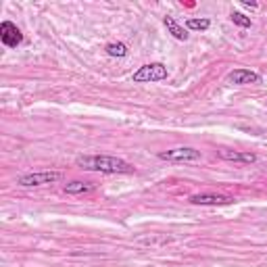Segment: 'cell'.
Instances as JSON below:
<instances>
[{
	"label": "cell",
	"instance_id": "cell-1",
	"mask_svg": "<svg viewBox=\"0 0 267 267\" xmlns=\"http://www.w3.org/2000/svg\"><path fill=\"white\" fill-rule=\"evenodd\" d=\"M77 167L86 171H100V174H132L134 167L119 159V156L111 155H90V156H77Z\"/></svg>",
	"mask_w": 267,
	"mask_h": 267
},
{
	"label": "cell",
	"instance_id": "cell-2",
	"mask_svg": "<svg viewBox=\"0 0 267 267\" xmlns=\"http://www.w3.org/2000/svg\"><path fill=\"white\" fill-rule=\"evenodd\" d=\"M136 84H148V82H163L167 80V67L163 63H151V65L140 67L132 77Z\"/></svg>",
	"mask_w": 267,
	"mask_h": 267
},
{
	"label": "cell",
	"instance_id": "cell-3",
	"mask_svg": "<svg viewBox=\"0 0 267 267\" xmlns=\"http://www.w3.org/2000/svg\"><path fill=\"white\" fill-rule=\"evenodd\" d=\"M159 159L171 161V163H194V161H200V151H194L190 146H179V148H174V151L159 153Z\"/></svg>",
	"mask_w": 267,
	"mask_h": 267
},
{
	"label": "cell",
	"instance_id": "cell-4",
	"mask_svg": "<svg viewBox=\"0 0 267 267\" xmlns=\"http://www.w3.org/2000/svg\"><path fill=\"white\" fill-rule=\"evenodd\" d=\"M63 178L61 171H36V174H25L21 176L17 182L25 188H31V186H44V184H54L59 182Z\"/></svg>",
	"mask_w": 267,
	"mask_h": 267
},
{
	"label": "cell",
	"instance_id": "cell-5",
	"mask_svg": "<svg viewBox=\"0 0 267 267\" xmlns=\"http://www.w3.org/2000/svg\"><path fill=\"white\" fill-rule=\"evenodd\" d=\"M0 40H2L4 46L15 48V46H19L23 42V36H21V31L17 29V25H13L11 21H2V23H0Z\"/></svg>",
	"mask_w": 267,
	"mask_h": 267
},
{
	"label": "cell",
	"instance_id": "cell-6",
	"mask_svg": "<svg viewBox=\"0 0 267 267\" xmlns=\"http://www.w3.org/2000/svg\"><path fill=\"white\" fill-rule=\"evenodd\" d=\"M227 82L236 84V86H245V84H259L261 82V75L250 71V69H234V71L227 73Z\"/></svg>",
	"mask_w": 267,
	"mask_h": 267
},
{
	"label": "cell",
	"instance_id": "cell-7",
	"mask_svg": "<svg viewBox=\"0 0 267 267\" xmlns=\"http://www.w3.org/2000/svg\"><path fill=\"white\" fill-rule=\"evenodd\" d=\"M190 202L192 205H230L234 199L227 194H192Z\"/></svg>",
	"mask_w": 267,
	"mask_h": 267
},
{
	"label": "cell",
	"instance_id": "cell-8",
	"mask_svg": "<svg viewBox=\"0 0 267 267\" xmlns=\"http://www.w3.org/2000/svg\"><path fill=\"white\" fill-rule=\"evenodd\" d=\"M217 155L223 161H234V163H255L257 161V155L253 153H238V151H227V148L217 151Z\"/></svg>",
	"mask_w": 267,
	"mask_h": 267
},
{
	"label": "cell",
	"instance_id": "cell-9",
	"mask_svg": "<svg viewBox=\"0 0 267 267\" xmlns=\"http://www.w3.org/2000/svg\"><path fill=\"white\" fill-rule=\"evenodd\" d=\"M163 23H165V27H167V31L176 38V40H179V42H186V40H188V31H186L182 25H179V23H178L174 17H165Z\"/></svg>",
	"mask_w": 267,
	"mask_h": 267
},
{
	"label": "cell",
	"instance_id": "cell-10",
	"mask_svg": "<svg viewBox=\"0 0 267 267\" xmlns=\"http://www.w3.org/2000/svg\"><path fill=\"white\" fill-rule=\"evenodd\" d=\"M94 184L90 182H80V179H75L71 184H65V192L67 194H84V192H92L94 190Z\"/></svg>",
	"mask_w": 267,
	"mask_h": 267
},
{
	"label": "cell",
	"instance_id": "cell-11",
	"mask_svg": "<svg viewBox=\"0 0 267 267\" xmlns=\"http://www.w3.org/2000/svg\"><path fill=\"white\" fill-rule=\"evenodd\" d=\"M107 54L109 57H125L128 54V46L121 42H111V44H107Z\"/></svg>",
	"mask_w": 267,
	"mask_h": 267
},
{
	"label": "cell",
	"instance_id": "cell-12",
	"mask_svg": "<svg viewBox=\"0 0 267 267\" xmlns=\"http://www.w3.org/2000/svg\"><path fill=\"white\" fill-rule=\"evenodd\" d=\"M186 27L192 29V31H205V29L211 27V21L209 19H188Z\"/></svg>",
	"mask_w": 267,
	"mask_h": 267
},
{
	"label": "cell",
	"instance_id": "cell-13",
	"mask_svg": "<svg viewBox=\"0 0 267 267\" xmlns=\"http://www.w3.org/2000/svg\"><path fill=\"white\" fill-rule=\"evenodd\" d=\"M230 19L236 23V25H240V27H250V19L246 17V15H242V13H238V11H234L232 15H230Z\"/></svg>",
	"mask_w": 267,
	"mask_h": 267
},
{
	"label": "cell",
	"instance_id": "cell-14",
	"mask_svg": "<svg viewBox=\"0 0 267 267\" xmlns=\"http://www.w3.org/2000/svg\"><path fill=\"white\" fill-rule=\"evenodd\" d=\"M242 4H245V6H250V9H257V2H255V0H242Z\"/></svg>",
	"mask_w": 267,
	"mask_h": 267
}]
</instances>
